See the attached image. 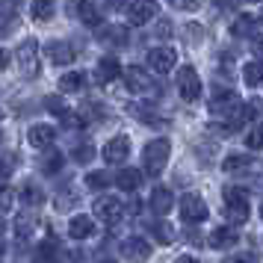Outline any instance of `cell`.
<instances>
[{
	"instance_id": "obj_36",
	"label": "cell",
	"mask_w": 263,
	"mask_h": 263,
	"mask_svg": "<svg viewBox=\"0 0 263 263\" xmlns=\"http://www.w3.org/2000/svg\"><path fill=\"white\" fill-rule=\"evenodd\" d=\"M92 157H95V148L92 145H77L71 151V160H77V163H89Z\"/></svg>"
},
{
	"instance_id": "obj_40",
	"label": "cell",
	"mask_w": 263,
	"mask_h": 263,
	"mask_svg": "<svg viewBox=\"0 0 263 263\" xmlns=\"http://www.w3.org/2000/svg\"><path fill=\"white\" fill-rule=\"evenodd\" d=\"M68 204H77V198H74V195H60V198H57V210H65Z\"/></svg>"
},
{
	"instance_id": "obj_6",
	"label": "cell",
	"mask_w": 263,
	"mask_h": 263,
	"mask_svg": "<svg viewBox=\"0 0 263 263\" xmlns=\"http://www.w3.org/2000/svg\"><path fill=\"white\" fill-rule=\"evenodd\" d=\"M180 219H183V222H192V225L204 222V219H207V204H204V198L186 192V195L180 198Z\"/></svg>"
},
{
	"instance_id": "obj_27",
	"label": "cell",
	"mask_w": 263,
	"mask_h": 263,
	"mask_svg": "<svg viewBox=\"0 0 263 263\" xmlns=\"http://www.w3.org/2000/svg\"><path fill=\"white\" fill-rule=\"evenodd\" d=\"M242 80H246V86H260L263 83V62L260 60L246 62V68H242Z\"/></svg>"
},
{
	"instance_id": "obj_23",
	"label": "cell",
	"mask_w": 263,
	"mask_h": 263,
	"mask_svg": "<svg viewBox=\"0 0 263 263\" xmlns=\"http://www.w3.org/2000/svg\"><path fill=\"white\" fill-rule=\"evenodd\" d=\"M77 15H80V21H83L86 27H101V6H95V3H80L77 6Z\"/></svg>"
},
{
	"instance_id": "obj_48",
	"label": "cell",
	"mask_w": 263,
	"mask_h": 263,
	"mask_svg": "<svg viewBox=\"0 0 263 263\" xmlns=\"http://www.w3.org/2000/svg\"><path fill=\"white\" fill-rule=\"evenodd\" d=\"M104 263H119V260H104Z\"/></svg>"
},
{
	"instance_id": "obj_17",
	"label": "cell",
	"mask_w": 263,
	"mask_h": 263,
	"mask_svg": "<svg viewBox=\"0 0 263 263\" xmlns=\"http://www.w3.org/2000/svg\"><path fill=\"white\" fill-rule=\"evenodd\" d=\"M172 204H175L172 190H168V186H154V192H151V210H154L157 216H166L168 210H172Z\"/></svg>"
},
{
	"instance_id": "obj_12",
	"label": "cell",
	"mask_w": 263,
	"mask_h": 263,
	"mask_svg": "<svg viewBox=\"0 0 263 263\" xmlns=\"http://www.w3.org/2000/svg\"><path fill=\"white\" fill-rule=\"evenodd\" d=\"M157 3H127L124 6V15H127V21L130 24H136V27H142V24H148L151 18L157 15Z\"/></svg>"
},
{
	"instance_id": "obj_28",
	"label": "cell",
	"mask_w": 263,
	"mask_h": 263,
	"mask_svg": "<svg viewBox=\"0 0 263 263\" xmlns=\"http://www.w3.org/2000/svg\"><path fill=\"white\" fill-rule=\"evenodd\" d=\"M254 24H257V21H254L251 15H239L237 21L231 24V33H234L237 39H242V36H251V33H254Z\"/></svg>"
},
{
	"instance_id": "obj_42",
	"label": "cell",
	"mask_w": 263,
	"mask_h": 263,
	"mask_svg": "<svg viewBox=\"0 0 263 263\" xmlns=\"http://www.w3.org/2000/svg\"><path fill=\"white\" fill-rule=\"evenodd\" d=\"M178 263H201V260H198V257H192V254H180Z\"/></svg>"
},
{
	"instance_id": "obj_43",
	"label": "cell",
	"mask_w": 263,
	"mask_h": 263,
	"mask_svg": "<svg viewBox=\"0 0 263 263\" xmlns=\"http://www.w3.org/2000/svg\"><path fill=\"white\" fill-rule=\"evenodd\" d=\"M234 263H257V257H254V254H242V257H237Z\"/></svg>"
},
{
	"instance_id": "obj_26",
	"label": "cell",
	"mask_w": 263,
	"mask_h": 263,
	"mask_svg": "<svg viewBox=\"0 0 263 263\" xmlns=\"http://www.w3.org/2000/svg\"><path fill=\"white\" fill-rule=\"evenodd\" d=\"M42 201H45V192L39 190L36 183H24V190H21V204L33 210V207H39Z\"/></svg>"
},
{
	"instance_id": "obj_32",
	"label": "cell",
	"mask_w": 263,
	"mask_h": 263,
	"mask_svg": "<svg viewBox=\"0 0 263 263\" xmlns=\"http://www.w3.org/2000/svg\"><path fill=\"white\" fill-rule=\"evenodd\" d=\"M53 12H57L53 3H30V15H33V21H48Z\"/></svg>"
},
{
	"instance_id": "obj_7",
	"label": "cell",
	"mask_w": 263,
	"mask_h": 263,
	"mask_svg": "<svg viewBox=\"0 0 263 263\" xmlns=\"http://www.w3.org/2000/svg\"><path fill=\"white\" fill-rule=\"evenodd\" d=\"M178 65V50L175 48H154L148 50V68H154L157 74H168L172 68Z\"/></svg>"
},
{
	"instance_id": "obj_46",
	"label": "cell",
	"mask_w": 263,
	"mask_h": 263,
	"mask_svg": "<svg viewBox=\"0 0 263 263\" xmlns=\"http://www.w3.org/2000/svg\"><path fill=\"white\" fill-rule=\"evenodd\" d=\"M3 234H6V219L0 216V237H3Z\"/></svg>"
},
{
	"instance_id": "obj_47",
	"label": "cell",
	"mask_w": 263,
	"mask_h": 263,
	"mask_svg": "<svg viewBox=\"0 0 263 263\" xmlns=\"http://www.w3.org/2000/svg\"><path fill=\"white\" fill-rule=\"evenodd\" d=\"M3 254H6V249H3V246H0V263H3Z\"/></svg>"
},
{
	"instance_id": "obj_49",
	"label": "cell",
	"mask_w": 263,
	"mask_h": 263,
	"mask_svg": "<svg viewBox=\"0 0 263 263\" xmlns=\"http://www.w3.org/2000/svg\"><path fill=\"white\" fill-rule=\"evenodd\" d=\"M260 216H263V201H260Z\"/></svg>"
},
{
	"instance_id": "obj_38",
	"label": "cell",
	"mask_w": 263,
	"mask_h": 263,
	"mask_svg": "<svg viewBox=\"0 0 263 263\" xmlns=\"http://www.w3.org/2000/svg\"><path fill=\"white\" fill-rule=\"evenodd\" d=\"M15 160H18L15 154H3L0 157V178H9V175L15 172Z\"/></svg>"
},
{
	"instance_id": "obj_45",
	"label": "cell",
	"mask_w": 263,
	"mask_h": 263,
	"mask_svg": "<svg viewBox=\"0 0 263 263\" xmlns=\"http://www.w3.org/2000/svg\"><path fill=\"white\" fill-rule=\"evenodd\" d=\"M157 33H160V36H168V33H172V27H168V24H160V30H157Z\"/></svg>"
},
{
	"instance_id": "obj_31",
	"label": "cell",
	"mask_w": 263,
	"mask_h": 263,
	"mask_svg": "<svg viewBox=\"0 0 263 263\" xmlns=\"http://www.w3.org/2000/svg\"><path fill=\"white\" fill-rule=\"evenodd\" d=\"M80 116H86L89 121H92V119H95V121H104V119H107V109L101 107L98 101H86L83 109H80Z\"/></svg>"
},
{
	"instance_id": "obj_39",
	"label": "cell",
	"mask_w": 263,
	"mask_h": 263,
	"mask_svg": "<svg viewBox=\"0 0 263 263\" xmlns=\"http://www.w3.org/2000/svg\"><path fill=\"white\" fill-rule=\"evenodd\" d=\"M12 210V190L9 186H0V213Z\"/></svg>"
},
{
	"instance_id": "obj_34",
	"label": "cell",
	"mask_w": 263,
	"mask_h": 263,
	"mask_svg": "<svg viewBox=\"0 0 263 263\" xmlns=\"http://www.w3.org/2000/svg\"><path fill=\"white\" fill-rule=\"evenodd\" d=\"M246 145H249L251 151H257V148H263V124H257V127H251L249 136H246Z\"/></svg>"
},
{
	"instance_id": "obj_29",
	"label": "cell",
	"mask_w": 263,
	"mask_h": 263,
	"mask_svg": "<svg viewBox=\"0 0 263 263\" xmlns=\"http://www.w3.org/2000/svg\"><path fill=\"white\" fill-rule=\"evenodd\" d=\"M36 225H39V219L36 216H21L18 222H15V231H18V239H27V237H33V231H36Z\"/></svg>"
},
{
	"instance_id": "obj_8",
	"label": "cell",
	"mask_w": 263,
	"mask_h": 263,
	"mask_svg": "<svg viewBox=\"0 0 263 263\" xmlns=\"http://www.w3.org/2000/svg\"><path fill=\"white\" fill-rule=\"evenodd\" d=\"M18 62H21V71L27 77H36L39 74V45L36 39H24V45L18 48Z\"/></svg>"
},
{
	"instance_id": "obj_22",
	"label": "cell",
	"mask_w": 263,
	"mask_h": 263,
	"mask_svg": "<svg viewBox=\"0 0 263 263\" xmlns=\"http://www.w3.org/2000/svg\"><path fill=\"white\" fill-rule=\"evenodd\" d=\"M228 175H239V172H249L251 168V157L249 154H228L225 163H222Z\"/></svg>"
},
{
	"instance_id": "obj_14",
	"label": "cell",
	"mask_w": 263,
	"mask_h": 263,
	"mask_svg": "<svg viewBox=\"0 0 263 263\" xmlns=\"http://www.w3.org/2000/svg\"><path fill=\"white\" fill-rule=\"evenodd\" d=\"M119 74H121V62L116 60V57H104V60L98 62V68H95V83L107 86V83H112Z\"/></svg>"
},
{
	"instance_id": "obj_37",
	"label": "cell",
	"mask_w": 263,
	"mask_h": 263,
	"mask_svg": "<svg viewBox=\"0 0 263 263\" xmlns=\"http://www.w3.org/2000/svg\"><path fill=\"white\" fill-rule=\"evenodd\" d=\"M228 201H249V192L242 186H225V204Z\"/></svg>"
},
{
	"instance_id": "obj_9",
	"label": "cell",
	"mask_w": 263,
	"mask_h": 263,
	"mask_svg": "<svg viewBox=\"0 0 263 263\" xmlns=\"http://www.w3.org/2000/svg\"><path fill=\"white\" fill-rule=\"evenodd\" d=\"M121 254H124L130 263H145L148 257H151V242L142 239V237H127L124 242H121Z\"/></svg>"
},
{
	"instance_id": "obj_25",
	"label": "cell",
	"mask_w": 263,
	"mask_h": 263,
	"mask_svg": "<svg viewBox=\"0 0 263 263\" xmlns=\"http://www.w3.org/2000/svg\"><path fill=\"white\" fill-rule=\"evenodd\" d=\"M86 77L80 71H68L60 77V92H83Z\"/></svg>"
},
{
	"instance_id": "obj_5",
	"label": "cell",
	"mask_w": 263,
	"mask_h": 263,
	"mask_svg": "<svg viewBox=\"0 0 263 263\" xmlns=\"http://www.w3.org/2000/svg\"><path fill=\"white\" fill-rule=\"evenodd\" d=\"M92 210H95V216L104 225H116V222H121V216H124V204L119 198H112V195H101L92 204Z\"/></svg>"
},
{
	"instance_id": "obj_10",
	"label": "cell",
	"mask_w": 263,
	"mask_h": 263,
	"mask_svg": "<svg viewBox=\"0 0 263 263\" xmlns=\"http://www.w3.org/2000/svg\"><path fill=\"white\" fill-rule=\"evenodd\" d=\"M127 157H130V139H127L124 133L112 136V139L104 145V160H107V163H124Z\"/></svg>"
},
{
	"instance_id": "obj_1",
	"label": "cell",
	"mask_w": 263,
	"mask_h": 263,
	"mask_svg": "<svg viewBox=\"0 0 263 263\" xmlns=\"http://www.w3.org/2000/svg\"><path fill=\"white\" fill-rule=\"evenodd\" d=\"M168 154H172V142L168 139H151L142 151V163L148 175H160L168 163Z\"/></svg>"
},
{
	"instance_id": "obj_18",
	"label": "cell",
	"mask_w": 263,
	"mask_h": 263,
	"mask_svg": "<svg viewBox=\"0 0 263 263\" xmlns=\"http://www.w3.org/2000/svg\"><path fill=\"white\" fill-rule=\"evenodd\" d=\"M116 186H119L121 192H136L142 186V172H139V168H119Z\"/></svg>"
},
{
	"instance_id": "obj_20",
	"label": "cell",
	"mask_w": 263,
	"mask_h": 263,
	"mask_svg": "<svg viewBox=\"0 0 263 263\" xmlns=\"http://www.w3.org/2000/svg\"><path fill=\"white\" fill-rule=\"evenodd\" d=\"M249 201H228L225 204V216L231 225H246L249 222Z\"/></svg>"
},
{
	"instance_id": "obj_15",
	"label": "cell",
	"mask_w": 263,
	"mask_h": 263,
	"mask_svg": "<svg viewBox=\"0 0 263 263\" xmlns=\"http://www.w3.org/2000/svg\"><path fill=\"white\" fill-rule=\"evenodd\" d=\"M210 249H216V251H225V249H234L239 242V234L234 231V228H216L213 234H210Z\"/></svg>"
},
{
	"instance_id": "obj_41",
	"label": "cell",
	"mask_w": 263,
	"mask_h": 263,
	"mask_svg": "<svg viewBox=\"0 0 263 263\" xmlns=\"http://www.w3.org/2000/svg\"><path fill=\"white\" fill-rule=\"evenodd\" d=\"M6 65H9V53H6V50L0 48V71H3Z\"/></svg>"
},
{
	"instance_id": "obj_19",
	"label": "cell",
	"mask_w": 263,
	"mask_h": 263,
	"mask_svg": "<svg viewBox=\"0 0 263 263\" xmlns=\"http://www.w3.org/2000/svg\"><path fill=\"white\" fill-rule=\"evenodd\" d=\"M98 39L104 42V45H112V48H121V45H127V30L119 24H109L104 27L101 33H98Z\"/></svg>"
},
{
	"instance_id": "obj_50",
	"label": "cell",
	"mask_w": 263,
	"mask_h": 263,
	"mask_svg": "<svg viewBox=\"0 0 263 263\" xmlns=\"http://www.w3.org/2000/svg\"><path fill=\"white\" fill-rule=\"evenodd\" d=\"M260 21H263V9H260Z\"/></svg>"
},
{
	"instance_id": "obj_4",
	"label": "cell",
	"mask_w": 263,
	"mask_h": 263,
	"mask_svg": "<svg viewBox=\"0 0 263 263\" xmlns=\"http://www.w3.org/2000/svg\"><path fill=\"white\" fill-rule=\"evenodd\" d=\"M178 92L183 101H198L201 98V77L192 65H183L178 68Z\"/></svg>"
},
{
	"instance_id": "obj_16",
	"label": "cell",
	"mask_w": 263,
	"mask_h": 263,
	"mask_svg": "<svg viewBox=\"0 0 263 263\" xmlns=\"http://www.w3.org/2000/svg\"><path fill=\"white\" fill-rule=\"evenodd\" d=\"M68 234H71V239H89L95 234V219L86 213L74 216L71 222H68Z\"/></svg>"
},
{
	"instance_id": "obj_24",
	"label": "cell",
	"mask_w": 263,
	"mask_h": 263,
	"mask_svg": "<svg viewBox=\"0 0 263 263\" xmlns=\"http://www.w3.org/2000/svg\"><path fill=\"white\" fill-rule=\"evenodd\" d=\"M62 166H65V157H62L60 151H53V148H50L48 154L42 157V163H39V168H42L45 175H57V172H62Z\"/></svg>"
},
{
	"instance_id": "obj_33",
	"label": "cell",
	"mask_w": 263,
	"mask_h": 263,
	"mask_svg": "<svg viewBox=\"0 0 263 263\" xmlns=\"http://www.w3.org/2000/svg\"><path fill=\"white\" fill-rule=\"evenodd\" d=\"M154 237H157V242L168 246V242L175 239V228L168 225V222H157V225H154Z\"/></svg>"
},
{
	"instance_id": "obj_11",
	"label": "cell",
	"mask_w": 263,
	"mask_h": 263,
	"mask_svg": "<svg viewBox=\"0 0 263 263\" xmlns=\"http://www.w3.org/2000/svg\"><path fill=\"white\" fill-rule=\"evenodd\" d=\"M45 53H48V60L53 62V65H71V62L77 60V50H74L68 42H48Z\"/></svg>"
},
{
	"instance_id": "obj_3",
	"label": "cell",
	"mask_w": 263,
	"mask_h": 263,
	"mask_svg": "<svg viewBox=\"0 0 263 263\" xmlns=\"http://www.w3.org/2000/svg\"><path fill=\"white\" fill-rule=\"evenodd\" d=\"M124 83H127V92H133V95H151V92H157L151 74L145 68H139V65H127L124 68Z\"/></svg>"
},
{
	"instance_id": "obj_35",
	"label": "cell",
	"mask_w": 263,
	"mask_h": 263,
	"mask_svg": "<svg viewBox=\"0 0 263 263\" xmlns=\"http://www.w3.org/2000/svg\"><path fill=\"white\" fill-rule=\"evenodd\" d=\"M45 107L50 109V112H57V116H65V112H68V107H65V101H62V95H50L48 101H45Z\"/></svg>"
},
{
	"instance_id": "obj_21",
	"label": "cell",
	"mask_w": 263,
	"mask_h": 263,
	"mask_svg": "<svg viewBox=\"0 0 263 263\" xmlns=\"http://www.w3.org/2000/svg\"><path fill=\"white\" fill-rule=\"evenodd\" d=\"M60 257V242L53 237H48V239H42L39 242V249H36V260L39 263H53Z\"/></svg>"
},
{
	"instance_id": "obj_2",
	"label": "cell",
	"mask_w": 263,
	"mask_h": 263,
	"mask_svg": "<svg viewBox=\"0 0 263 263\" xmlns=\"http://www.w3.org/2000/svg\"><path fill=\"white\" fill-rule=\"evenodd\" d=\"M242 107H246V104H242V101H239V95L237 92H216L213 98H210V112H213L216 119H237L239 112H242Z\"/></svg>"
},
{
	"instance_id": "obj_51",
	"label": "cell",
	"mask_w": 263,
	"mask_h": 263,
	"mask_svg": "<svg viewBox=\"0 0 263 263\" xmlns=\"http://www.w3.org/2000/svg\"><path fill=\"white\" fill-rule=\"evenodd\" d=\"M0 121H3V112H0Z\"/></svg>"
},
{
	"instance_id": "obj_13",
	"label": "cell",
	"mask_w": 263,
	"mask_h": 263,
	"mask_svg": "<svg viewBox=\"0 0 263 263\" xmlns=\"http://www.w3.org/2000/svg\"><path fill=\"white\" fill-rule=\"evenodd\" d=\"M27 139H30L33 148H50V145L57 142V127H50V124H33L27 130Z\"/></svg>"
},
{
	"instance_id": "obj_30",
	"label": "cell",
	"mask_w": 263,
	"mask_h": 263,
	"mask_svg": "<svg viewBox=\"0 0 263 263\" xmlns=\"http://www.w3.org/2000/svg\"><path fill=\"white\" fill-rule=\"evenodd\" d=\"M86 186H89L92 192L107 190V186H109V175H107V172H89V175H86Z\"/></svg>"
},
{
	"instance_id": "obj_44",
	"label": "cell",
	"mask_w": 263,
	"mask_h": 263,
	"mask_svg": "<svg viewBox=\"0 0 263 263\" xmlns=\"http://www.w3.org/2000/svg\"><path fill=\"white\" fill-rule=\"evenodd\" d=\"M251 48L257 50V53H263V36H257V39H254V45H251Z\"/></svg>"
}]
</instances>
